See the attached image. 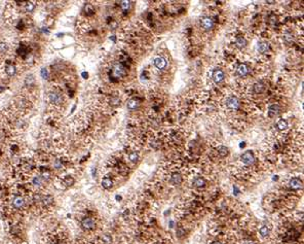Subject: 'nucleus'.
I'll list each match as a JSON object with an SVG mask.
<instances>
[{"instance_id": "1", "label": "nucleus", "mask_w": 304, "mask_h": 244, "mask_svg": "<svg viewBox=\"0 0 304 244\" xmlns=\"http://www.w3.org/2000/svg\"><path fill=\"white\" fill-rule=\"evenodd\" d=\"M240 159H241V161H243V163H245L246 165H253L254 164V162H255V157H254V154L252 151H246V153H244L243 154H241V157H240Z\"/></svg>"}, {"instance_id": "2", "label": "nucleus", "mask_w": 304, "mask_h": 244, "mask_svg": "<svg viewBox=\"0 0 304 244\" xmlns=\"http://www.w3.org/2000/svg\"><path fill=\"white\" fill-rule=\"evenodd\" d=\"M48 99H50V101L53 103V104H56V105L61 104V103L63 102L62 95L58 93V92H51V93H50V95H48Z\"/></svg>"}, {"instance_id": "3", "label": "nucleus", "mask_w": 304, "mask_h": 244, "mask_svg": "<svg viewBox=\"0 0 304 244\" xmlns=\"http://www.w3.org/2000/svg\"><path fill=\"white\" fill-rule=\"evenodd\" d=\"M112 73L115 77H121L126 73V68L121 64H115L112 69Z\"/></svg>"}, {"instance_id": "4", "label": "nucleus", "mask_w": 304, "mask_h": 244, "mask_svg": "<svg viewBox=\"0 0 304 244\" xmlns=\"http://www.w3.org/2000/svg\"><path fill=\"white\" fill-rule=\"evenodd\" d=\"M227 107L232 110L238 109V107H240V101H238V99L235 98V97H230V98H228L227 99Z\"/></svg>"}, {"instance_id": "5", "label": "nucleus", "mask_w": 304, "mask_h": 244, "mask_svg": "<svg viewBox=\"0 0 304 244\" xmlns=\"http://www.w3.org/2000/svg\"><path fill=\"white\" fill-rule=\"evenodd\" d=\"M81 226L85 230H92L95 228V221L91 217H86L81 221Z\"/></svg>"}, {"instance_id": "6", "label": "nucleus", "mask_w": 304, "mask_h": 244, "mask_svg": "<svg viewBox=\"0 0 304 244\" xmlns=\"http://www.w3.org/2000/svg\"><path fill=\"white\" fill-rule=\"evenodd\" d=\"M213 80L216 83L224 80V72L221 69H215L213 72Z\"/></svg>"}, {"instance_id": "7", "label": "nucleus", "mask_w": 304, "mask_h": 244, "mask_svg": "<svg viewBox=\"0 0 304 244\" xmlns=\"http://www.w3.org/2000/svg\"><path fill=\"white\" fill-rule=\"evenodd\" d=\"M202 26L206 29V30H211L214 26V22L211 18L205 17L202 19Z\"/></svg>"}, {"instance_id": "8", "label": "nucleus", "mask_w": 304, "mask_h": 244, "mask_svg": "<svg viewBox=\"0 0 304 244\" xmlns=\"http://www.w3.org/2000/svg\"><path fill=\"white\" fill-rule=\"evenodd\" d=\"M154 65L157 67L158 69H164L167 66V61H165L164 58L162 57H157V58L154 59Z\"/></svg>"}, {"instance_id": "9", "label": "nucleus", "mask_w": 304, "mask_h": 244, "mask_svg": "<svg viewBox=\"0 0 304 244\" xmlns=\"http://www.w3.org/2000/svg\"><path fill=\"white\" fill-rule=\"evenodd\" d=\"M12 204L16 208L20 209V208H23L24 205H25V200H24V198H22L21 196H17V197H15V199H13Z\"/></svg>"}, {"instance_id": "10", "label": "nucleus", "mask_w": 304, "mask_h": 244, "mask_svg": "<svg viewBox=\"0 0 304 244\" xmlns=\"http://www.w3.org/2000/svg\"><path fill=\"white\" fill-rule=\"evenodd\" d=\"M290 186L293 189H299L302 188V181L299 178H292L291 181H290Z\"/></svg>"}, {"instance_id": "11", "label": "nucleus", "mask_w": 304, "mask_h": 244, "mask_svg": "<svg viewBox=\"0 0 304 244\" xmlns=\"http://www.w3.org/2000/svg\"><path fill=\"white\" fill-rule=\"evenodd\" d=\"M237 73L240 75V76H246V75L249 73V67L247 66L246 64L240 65V66H238V68H237Z\"/></svg>"}, {"instance_id": "12", "label": "nucleus", "mask_w": 304, "mask_h": 244, "mask_svg": "<svg viewBox=\"0 0 304 244\" xmlns=\"http://www.w3.org/2000/svg\"><path fill=\"white\" fill-rule=\"evenodd\" d=\"M279 111V106L278 105H272V106L269 107V110H268V115L269 116H275V115H278Z\"/></svg>"}, {"instance_id": "13", "label": "nucleus", "mask_w": 304, "mask_h": 244, "mask_svg": "<svg viewBox=\"0 0 304 244\" xmlns=\"http://www.w3.org/2000/svg\"><path fill=\"white\" fill-rule=\"evenodd\" d=\"M205 184H206V181L202 177H196L193 180V186H196V188H202Z\"/></svg>"}, {"instance_id": "14", "label": "nucleus", "mask_w": 304, "mask_h": 244, "mask_svg": "<svg viewBox=\"0 0 304 244\" xmlns=\"http://www.w3.org/2000/svg\"><path fill=\"white\" fill-rule=\"evenodd\" d=\"M112 180L110 179L109 177H105L102 179V186L104 189H110L112 186Z\"/></svg>"}, {"instance_id": "15", "label": "nucleus", "mask_w": 304, "mask_h": 244, "mask_svg": "<svg viewBox=\"0 0 304 244\" xmlns=\"http://www.w3.org/2000/svg\"><path fill=\"white\" fill-rule=\"evenodd\" d=\"M138 106H139V102H138L136 99H131L129 102H127V108L131 110L136 109Z\"/></svg>"}, {"instance_id": "16", "label": "nucleus", "mask_w": 304, "mask_h": 244, "mask_svg": "<svg viewBox=\"0 0 304 244\" xmlns=\"http://www.w3.org/2000/svg\"><path fill=\"white\" fill-rule=\"evenodd\" d=\"M41 203L44 206H50L53 203V197L51 196H43L41 199Z\"/></svg>"}, {"instance_id": "17", "label": "nucleus", "mask_w": 304, "mask_h": 244, "mask_svg": "<svg viewBox=\"0 0 304 244\" xmlns=\"http://www.w3.org/2000/svg\"><path fill=\"white\" fill-rule=\"evenodd\" d=\"M5 71H6L7 75H9V76H13V75H15V73H16V67L13 66L12 64H9V65H7V66H6V69H5Z\"/></svg>"}, {"instance_id": "18", "label": "nucleus", "mask_w": 304, "mask_h": 244, "mask_svg": "<svg viewBox=\"0 0 304 244\" xmlns=\"http://www.w3.org/2000/svg\"><path fill=\"white\" fill-rule=\"evenodd\" d=\"M268 50H269V45L265 42H261V43H259V45H258V51H259L260 53H266Z\"/></svg>"}, {"instance_id": "19", "label": "nucleus", "mask_w": 304, "mask_h": 244, "mask_svg": "<svg viewBox=\"0 0 304 244\" xmlns=\"http://www.w3.org/2000/svg\"><path fill=\"white\" fill-rule=\"evenodd\" d=\"M172 181L175 184H180L182 182L181 175L178 174V173H175V174H173V176H172Z\"/></svg>"}, {"instance_id": "20", "label": "nucleus", "mask_w": 304, "mask_h": 244, "mask_svg": "<svg viewBox=\"0 0 304 244\" xmlns=\"http://www.w3.org/2000/svg\"><path fill=\"white\" fill-rule=\"evenodd\" d=\"M246 43L247 41L244 37H237V40H235V44H237L238 48H244L246 45Z\"/></svg>"}, {"instance_id": "21", "label": "nucleus", "mask_w": 304, "mask_h": 244, "mask_svg": "<svg viewBox=\"0 0 304 244\" xmlns=\"http://www.w3.org/2000/svg\"><path fill=\"white\" fill-rule=\"evenodd\" d=\"M34 9H35V3H34V2H32V1L27 2V4H26V6H25L26 12H33V10H34Z\"/></svg>"}, {"instance_id": "22", "label": "nucleus", "mask_w": 304, "mask_h": 244, "mask_svg": "<svg viewBox=\"0 0 304 244\" xmlns=\"http://www.w3.org/2000/svg\"><path fill=\"white\" fill-rule=\"evenodd\" d=\"M263 90H264V86H263L262 83H258L254 86V91L256 93H261V92H263Z\"/></svg>"}, {"instance_id": "23", "label": "nucleus", "mask_w": 304, "mask_h": 244, "mask_svg": "<svg viewBox=\"0 0 304 244\" xmlns=\"http://www.w3.org/2000/svg\"><path fill=\"white\" fill-rule=\"evenodd\" d=\"M218 154L221 157H225V156H227L228 150H227L226 147H225V146H219V147H218Z\"/></svg>"}, {"instance_id": "24", "label": "nucleus", "mask_w": 304, "mask_h": 244, "mask_svg": "<svg viewBox=\"0 0 304 244\" xmlns=\"http://www.w3.org/2000/svg\"><path fill=\"white\" fill-rule=\"evenodd\" d=\"M278 128L279 130H286L288 128V123H287V121H285V120H281L278 123Z\"/></svg>"}, {"instance_id": "25", "label": "nucleus", "mask_w": 304, "mask_h": 244, "mask_svg": "<svg viewBox=\"0 0 304 244\" xmlns=\"http://www.w3.org/2000/svg\"><path fill=\"white\" fill-rule=\"evenodd\" d=\"M42 181H43L42 177H40V176H35L33 178V180H32V183H33L34 186H41Z\"/></svg>"}, {"instance_id": "26", "label": "nucleus", "mask_w": 304, "mask_h": 244, "mask_svg": "<svg viewBox=\"0 0 304 244\" xmlns=\"http://www.w3.org/2000/svg\"><path fill=\"white\" fill-rule=\"evenodd\" d=\"M129 159H130V161L133 162V163H136L139 160V154H138L137 153H131L130 154V156H129Z\"/></svg>"}, {"instance_id": "27", "label": "nucleus", "mask_w": 304, "mask_h": 244, "mask_svg": "<svg viewBox=\"0 0 304 244\" xmlns=\"http://www.w3.org/2000/svg\"><path fill=\"white\" fill-rule=\"evenodd\" d=\"M268 233H269V230L267 229V227H262L260 229V234H261L262 237H266L268 235Z\"/></svg>"}, {"instance_id": "28", "label": "nucleus", "mask_w": 304, "mask_h": 244, "mask_svg": "<svg viewBox=\"0 0 304 244\" xmlns=\"http://www.w3.org/2000/svg\"><path fill=\"white\" fill-rule=\"evenodd\" d=\"M40 75H41V77L43 78V80H47V78H48V71H47V69H45V68L41 69V71H40Z\"/></svg>"}, {"instance_id": "29", "label": "nucleus", "mask_w": 304, "mask_h": 244, "mask_svg": "<svg viewBox=\"0 0 304 244\" xmlns=\"http://www.w3.org/2000/svg\"><path fill=\"white\" fill-rule=\"evenodd\" d=\"M33 83H34V76H28L25 80V83L27 86H33Z\"/></svg>"}, {"instance_id": "30", "label": "nucleus", "mask_w": 304, "mask_h": 244, "mask_svg": "<svg viewBox=\"0 0 304 244\" xmlns=\"http://www.w3.org/2000/svg\"><path fill=\"white\" fill-rule=\"evenodd\" d=\"M102 240H103V242H104V243L109 244V243H111V240H112V239H111V237H110L109 235L105 234V235L102 237Z\"/></svg>"}, {"instance_id": "31", "label": "nucleus", "mask_w": 304, "mask_h": 244, "mask_svg": "<svg viewBox=\"0 0 304 244\" xmlns=\"http://www.w3.org/2000/svg\"><path fill=\"white\" fill-rule=\"evenodd\" d=\"M120 5H121V9L123 10H127L130 9V5L131 4H130V1H123Z\"/></svg>"}, {"instance_id": "32", "label": "nucleus", "mask_w": 304, "mask_h": 244, "mask_svg": "<svg viewBox=\"0 0 304 244\" xmlns=\"http://www.w3.org/2000/svg\"><path fill=\"white\" fill-rule=\"evenodd\" d=\"M41 177H42V179H45V180L50 179V171H43V172L41 173Z\"/></svg>"}, {"instance_id": "33", "label": "nucleus", "mask_w": 304, "mask_h": 244, "mask_svg": "<svg viewBox=\"0 0 304 244\" xmlns=\"http://www.w3.org/2000/svg\"><path fill=\"white\" fill-rule=\"evenodd\" d=\"M7 51V44L4 42L0 43V53H5Z\"/></svg>"}, {"instance_id": "34", "label": "nucleus", "mask_w": 304, "mask_h": 244, "mask_svg": "<svg viewBox=\"0 0 304 244\" xmlns=\"http://www.w3.org/2000/svg\"><path fill=\"white\" fill-rule=\"evenodd\" d=\"M73 182H74V179H73L72 177H67V178H65V183H66L67 186H72Z\"/></svg>"}, {"instance_id": "35", "label": "nucleus", "mask_w": 304, "mask_h": 244, "mask_svg": "<svg viewBox=\"0 0 304 244\" xmlns=\"http://www.w3.org/2000/svg\"><path fill=\"white\" fill-rule=\"evenodd\" d=\"M85 12L86 13H92V12H93V7H92L91 4H86L85 5Z\"/></svg>"}, {"instance_id": "36", "label": "nucleus", "mask_w": 304, "mask_h": 244, "mask_svg": "<svg viewBox=\"0 0 304 244\" xmlns=\"http://www.w3.org/2000/svg\"><path fill=\"white\" fill-rule=\"evenodd\" d=\"M55 167L57 168V169H60V168L62 167V163L60 162V160H56V162H55Z\"/></svg>"}, {"instance_id": "37", "label": "nucleus", "mask_w": 304, "mask_h": 244, "mask_svg": "<svg viewBox=\"0 0 304 244\" xmlns=\"http://www.w3.org/2000/svg\"><path fill=\"white\" fill-rule=\"evenodd\" d=\"M183 233H184V231H183V230H182V229H179V230H178V236L183 235Z\"/></svg>"}, {"instance_id": "38", "label": "nucleus", "mask_w": 304, "mask_h": 244, "mask_svg": "<svg viewBox=\"0 0 304 244\" xmlns=\"http://www.w3.org/2000/svg\"><path fill=\"white\" fill-rule=\"evenodd\" d=\"M245 244H255V242H253V241H246Z\"/></svg>"}, {"instance_id": "39", "label": "nucleus", "mask_w": 304, "mask_h": 244, "mask_svg": "<svg viewBox=\"0 0 304 244\" xmlns=\"http://www.w3.org/2000/svg\"><path fill=\"white\" fill-rule=\"evenodd\" d=\"M213 244H222L221 242H214Z\"/></svg>"}]
</instances>
